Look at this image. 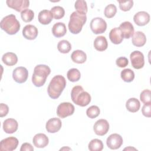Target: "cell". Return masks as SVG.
<instances>
[{
	"label": "cell",
	"mask_w": 151,
	"mask_h": 151,
	"mask_svg": "<svg viewBox=\"0 0 151 151\" xmlns=\"http://www.w3.org/2000/svg\"><path fill=\"white\" fill-rule=\"evenodd\" d=\"M52 14L51 11L44 9L40 11L38 14V21L42 25L49 24L52 20Z\"/></svg>",
	"instance_id": "7402d4cb"
},
{
	"label": "cell",
	"mask_w": 151,
	"mask_h": 151,
	"mask_svg": "<svg viewBox=\"0 0 151 151\" xmlns=\"http://www.w3.org/2000/svg\"><path fill=\"white\" fill-rule=\"evenodd\" d=\"M132 44L137 47L143 46L146 42V37L145 34L142 31H136L134 32L132 38Z\"/></svg>",
	"instance_id": "ffe728a7"
},
{
	"label": "cell",
	"mask_w": 151,
	"mask_h": 151,
	"mask_svg": "<svg viewBox=\"0 0 151 151\" xmlns=\"http://www.w3.org/2000/svg\"><path fill=\"white\" fill-rule=\"evenodd\" d=\"M129 149H134V150H136V149H134V148H133V147L132 148V147H128V148H127H127H125L124 150H129Z\"/></svg>",
	"instance_id": "7bdbcfd3"
},
{
	"label": "cell",
	"mask_w": 151,
	"mask_h": 151,
	"mask_svg": "<svg viewBox=\"0 0 151 151\" xmlns=\"http://www.w3.org/2000/svg\"><path fill=\"white\" fill-rule=\"evenodd\" d=\"M142 112L145 117H150L151 116V104H144L142 109Z\"/></svg>",
	"instance_id": "ab89813d"
},
{
	"label": "cell",
	"mask_w": 151,
	"mask_h": 151,
	"mask_svg": "<svg viewBox=\"0 0 151 151\" xmlns=\"http://www.w3.org/2000/svg\"><path fill=\"white\" fill-rule=\"evenodd\" d=\"M131 63L133 67L135 69H140L143 68L145 64L144 55L139 51H134L130 55Z\"/></svg>",
	"instance_id": "9c48e42d"
},
{
	"label": "cell",
	"mask_w": 151,
	"mask_h": 151,
	"mask_svg": "<svg viewBox=\"0 0 151 151\" xmlns=\"http://www.w3.org/2000/svg\"><path fill=\"white\" fill-rule=\"evenodd\" d=\"M119 8L123 11H129L133 5V1L132 0L130 1H119Z\"/></svg>",
	"instance_id": "74e56055"
},
{
	"label": "cell",
	"mask_w": 151,
	"mask_h": 151,
	"mask_svg": "<svg viewBox=\"0 0 151 151\" xmlns=\"http://www.w3.org/2000/svg\"><path fill=\"white\" fill-rule=\"evenodd\" d=\"M7 6L12 8L17 12H22L27 9L29 5V1L28 0H7Z\"/></svg>",
	"instance_id": "8fae6325"
},
{
	"label": "cell",
	"mask_w": 151,
	"mask_h": 151,
	"mask_svg": "<svg viewBox=\"0 0 151 151\" xmlns=\"http://www.w3.org/2000/svg\"><path fill=\"white\" fill-rule=\"evenodd\" d=\"M18 140L13 136L8 137L1 140L0 150L1 151H12L17 149L18 145Z\"/></svg>",
	"instance_id": "ba28073f"
},
{
	"label": "cell",
	"mask_w": 151,
	"mask_h": 151,
	"mask_svg": "<svg viewBox=\"0 0 151 151\" xmlns=\"http://www.w3.org/2000/svg\"><path fill=\"white\" fill-rule=\"evenodd\" d=\"M120 76L122 79L127 83L132 82L134 78V73L130 68H126L122 71Z\"/></svg>",
	"instance_id": "83f0119b"
},
{
	"label": "cell",
	"mask_w": 151,
	"mask_h": 151,
	"mask_svg": "<svg viewBox=\"0 0 151 151\" xmlns=\"http://www.w3.org/2000/svg\"><path fill=\"white\" fill-rule=\"evenodd\" d=\"M67 76L68 80L71 82H76L80 79L81 74L78 69L71 68L68 71Z\"/></svg>",
	"instance_id": "4dcf8cb0"
},
{
	"label": "cell",
	"mask_w": 151,
	"mask_h": 151,
	"mask_svg": "<svg viewBox=\"0 0 151 151\" xmlns=\"http://www.w3.org/2000/svg\"><path fill=\"white\" fill-rule=\"evenodd\" d=\"M86 21V15L80 14L77 11L73 12L70 17V21L68 25L70 31L73 34L80 33Z\"/></svg>",
	"instance_id": "5b68a950"
},
{
	"label": "cell",
	"mask_w": 151,
	"mask_h": 151,
	"mask_svg": "<svg viewBox=\"0 0 151 151\" xmlns=\"http://www.w3.org/2000/svg\"><path fill=\"white\" fill-rule=\"evenodd\" d=\"M108 43L105 37L99 36L94 41V47L99 51H103L107 48Z\"/></svg>",
	"instance_id": "cb8c5ba5"
},
{
	"label": "cell",
	"mask_w": 151,
	"mask_h": 151,
	"mask_svg": "<svg viewBox=\"0 0 151 151\" xmlns=\"http://www.w3.org/2000/svg\"><path fill=\"white\" fill-rule=\"evenodd\" d=\"M21 151H32L34 150V148L32 145L29 143H24L21 145Z\"/></svg>",
	"instance_id": "b9f144b4"
},
{
	"label": "cell",
	"mask_w": 151,
	"mask_h": 151,
	"mask_svg": "<svg viewBox=\"0 0 151 151\" xmlns=\"http://www.w3.org/2000/svg\"><path fill=\"white\" fill-rule=\"evenodd\" d=\"M151 92L150 90L146 89L142 91L140 96V99L142 103L145 104H151V98H150Z\"/></svg>",
	"instance_id": "8d00e7d4"
},
{
	"label": "cell",
	"mask_w": 151,
	"mask_h": 151,
	"mask_svg": "<svg viewBox=\"0 0 151 151\" xmlns=\"http://www.w3.org/2000/svg\"><path fill=\"white\" fill-rule=\"evenodd\" d=\"M72 101L81 107L87 106L91 101V96L88 93L84 91L81 86H74L71 92Z\"/></svg>",
	"instance_id": "3957f363"
},
{
	"label": "cell",
	"mask_w": 151,
	"mask_h": 151,
	"mask_svg": "<svg viewBox=\"0 0 151 151\" xmlns=\"http://www.w3.org/2000/svg\"><path fill=\"white\" fill-rule=\"evenodd\" d=\"M93 130L97 135L104 136L109 130V122L105 119H99L94 124Z\"/></svg>",
	"instance_id": "4fadbf2b"
},
{
	"label": "cell",
	"mask_w": 151,
	"mask_h": 151,
	"mask_svg": "<svg viewBox=\"0 0 151 151\" xmlns=\"http://www.w3.org/2000/svg\"><path fill=\"white\" fill-rule=\"evenodd\" d=\"M74 106L69 102L60 103L57 109V116L62 119L72 115L74 112Z\"/></svg>",
	"instance_id": "52a82bcc"
},
{
	"label": "cell",
	"mask_w": 151,
	"mask_h": 151,
	"mask_svg": "<svg viewBox=\"0 0 151 151\" xmlns=\"http://www.w3.org/2000/svg\"><path fill=\"white\" fill-rule=\"evenodd\" d=\"M9 111L8 106L4 103H1L0 104V117H2L6 116Z\"/></svg>",
	"instance_id": "60d3db41"
},
{
	"label": "cell",
	"mask_w": 151,
	"mask_h": 151,
	"mask_svg": "<svg viewBox=\"0 0 151 151\" xmlns=\"http://www.w3.org/2000/svg\"><path fill=\"white\" fill-rule=\"evenodd\" d=\"M119 28H120L123 33V37L126 39L130 38L134 34L133 25L131 22L129 21H125L122 22L120 25Z\"/></svg>",
	"instance_id": "44dd1931"
},
{
	"label": "cell",
	"mask_w": 151,
	"mask_h": 151,
	"mask_svg": "<svg viewBox=\"0 0 151 151\" xmlns=\"http://www.w3.org/2000/svg\"><path fill=\"white\" fill-rule=\"evenodd\" d=\"M28 76L27 69L24 67H18L15 68L12 73V77L14 81L18 83H25Z\"/></svg>",
	"instance_id": "30bf717a"
},
{
	"label": "cell",
	"mask_w": 151,
	"mask_h": 151,
	"mask_svg": "<svg viewBox=\"0 0 151 151\" xmlns=\"http://www.w3.org/2000/svg\"><path fill=\"white\" fill-rule=\"evenodd\" d=\"M133 20L137 25L144 26L150 21V15L145 11H140L134 15Z\"/></svg>",
	"instance_id": "9a60e30c"
},
{
	"label": "cell",
	"mask_w": 151,
	"mask_h": 151,
	"mask_svg": "<svg viewBox=\"0 0 151 151\" xmlns=\"http://www.w3.org/2000/svg\"><path fill=\"white\" fill-rule=\"evenodd\" d=\"M66 86L65 78L61 76H54L51 80L47 88L49 96L52 99H58Z\"/></svg>",
	"instance_id": "6da1fadb"
},
{
	"label": "cell",
	"mask_w": 151,
	"mask_h": 151,
	"mask_svg": "<svg viewBox=\"0 0 151 151\" xmlns=\"http://www.w3.org/2000/svg\"><path fill=\"white\" fill-rule=\"evenodd\" d=\"M71 58L73 62L77 64H83L86 61L87 55L83 51L77 50L72 52Z\"/></svg>",
	"instance_id": "484cf974"
},
{
	"label": "cell",
	"mask_w": 151,
	"mask_h": 151,
	"mask_svg": "<svg viewBox=\"0 0 151 151\" xmlns=\"http://www.w3.org/2000/svg\"><path fill=\"white\" fill-rule=\"evenodd\" d=\"M50 73L51 69L48 65L44 64L36 65L32 76L33 84L38 87L42 86L45 84L46 79Z\"/></svg>",
	"instance_id": "7a4b0ae2"
},
{
	"label": "cell",
	"mask_w": 151,
	"mask_h": 151,
	"mask_svg": "<svg viewBox=\"0 0 151 151\" xmlns=\"http://www.w3.org/2000/svg\"><path fill=\"white\" fill-rule=\"evenodd\" d=\"M88 149L90 151H101L103 149V144L101 140L94 139L88 143Z\"/></svg>",
	"instance_id": "f1b7e54d"
},
{
	"label": "cell",
	"mask_w": 151,
	"mask_h": 151,
	"mask_svg": "<svg viewBox=\"0 0 151 151\" xmlns=\"http://www.w3.org/2000/svg\"><path fill=\"white\" fill-rule=\"evenodd\" d=\"M116 64L118 67L120 68H123V67H126L128 65L129 61L127 58L124 57H120L116 60Z\"/></svg>",
	"instance_id": "f35d334b"
},
{
	"label": "cell",
	"mask_w": 151,
	"mask_h": 151,
	"mask_svg": "<svg viewBox=\"0 0 151 151\" xmlns=\"http://www.w3.org/2000/svg\"><path fill=\"white\" fill-rule=\"evenodd\" d=\"M57 48L60 52L66 54L71 50V45L67 40H63L59 41L57 44Z\"/></svg>",
	"instance_id": "f546056e"
},
{
	"label": "cell",
	"mask_w": 151,
	"mask_h": 151,
	"mask_svg": "<svg viewBox=\"0 0 151 151\" xmlns=\"http://www.w3.org/2000/svg\"><path fill=\"white\" fill-rule=\"evenodd\" d=\"M38 34V29L32 25H27L22 29V35L24 37L29 40H33L35 39Z\"/></svg>",
	"instance_id": "2e32d148"
},
{
	"label": "cell",
	"mask_w": 151,
	"mask_h": 151,
	"mask_svg": "<svg viewBox=\"0 0 151 151\" xmlns=\"http://www.w3.org/2000/svg\"><path fill=\"white\" fill-rule=\"evenodd\" d=\"M122 137L117 133H113L110 134L107 139L106 144L108 147L111 149H117L120 147L123 144Z\"/></svg>",
	"instance_id": "7c38bea8"
},
{
	"label": "cell",
	"mask_w": 151,
	"mask_h": 151,
	"mask_svg": "<svg viewBox=\"0 0 151 151\" xmlns=\"http://www.w3.org/2000/svg\"><path fill=\"white\" fill-rule=\"evenodd\" d=\"M62 123L60 119L54 117L49 119L46 123L45 128L48 132L54 133L59 131L61 127Z\"/></svg>",
	"instance_id": "5bb4252c"
},
{
	"label": "cell",
	"mask_w": 151,
	"mask_h": 151,
	"mask_svg": "<svg viewBox=\"0 0 151 151\" xmlns=\"http://www.w3.org/2000/svg\"><path fill=\"white\" fill-rule=\"evenodd\" d=\"M110 41L114 44H119L123 40V35L119 27H115L111 29L109 33Z\"/></svg>",
	"instance_id": "ac0fdd59"
},
{
	"label": "cell",
	"mask_w": 151,
	"mask_h": 151,
	"mask_svg": "<svg viewBox=\"0 0 151 151\" xmlns=\"http://www.w3.org/2000/svg\"><path fill=\"white\" fill-rule=\"evenodd\" d=\"M18 127V122L14 119H7L3 123V129L6 133L11 134L15 132Z\"/></svg>",
	"instance_id": "e0dca14e"
},
{
	"label": "cell",
	"mask_w": 151,
	"mask_h": 151,
	"mask_svg": "<svg viewBox=\"0 0 151 151\" xmlns=\"http://www.w3.org/2000/svg\"><path fill=\"white\" fill-rule=\"evenodd\" d=\"M1 28L9 35H14L20 28L19 22L14 14H9L4 17L0 22Z\"/></svg>",
	"instance_id": "277c9868"
},
{
	"label": "cell",
	"mask_w": 151,
	"mask_h": 151,
	"mask_svg": "<svg viewBox=\"0 0 151 151\" xmlns=\"http://www.w3.org/2000/svg\"><path fill=\"white\" fill-rule=\"evenodd\" d=\"M51 12L53 17L55 19H60L62 18L65 14L64 9L60 6H55L51 8Z\"/></svg>",
	"instance_id": "d6a6232c"
},
{
	"label": "cell",
	"mask_w": 151,
	"mask_h": 151,
	"mask_svg": "<svg viewBox=\"0 0 151 151\" xmlns=\"http://www.w3.org/2000/svg\"><path fill=\"white\" fill-rule=\"evenodd\" d=\"M66 32V27L63 22L55 23L52 28V33L53 35L57 38L63 37Z\"/></svg>",
	"instance_id": "603a6c76"
},
{
	"label": "cell",
	"mask_w": 151,
	"mask_h": 151,
	"mask_svg": "<svg viewBox=\"0 0 151 151\" xmlns=\"http://www.w3.org/2000/svg\"><path fill=\"white\" fill-rule=\"evenodd\" d=\"M2 61L8 66H12L17 63L18 57L15 53L8 52L2 55Z\"/></svg>",
	"instance_id": "d4e9b609"
},
{
	"label": "cell",
	"mask_w": 151,
	"mask_h": 151,
	"mask_svg": "<svg viewBox=\"0 0 151 151\" xmlns=\"http://www.w3.org/2000/svg\"><path fill=\"white\" fill-rule=\"evenodd\" d=\"M32 142L35 147L38 148H44L48 144L49 139L45 134L38 133L33 137Z\"/></svg>",
	"instance_id": "d6986e66"
},
{
	"label": "cell",
	"mask_w": 151,
	"mask_h": 151,
	"mask_svg": "<svg viewBox=\"0 0 151 151\" xmlns=\"http://www.w3.org/2000/svg\"><path fill=\"white\" fill-rule=\"evenodd\" d=\"M74 7L77 10V12L81 14L86 15L88 11V8H87V3L84 0L76 1L75 2Z\"/></svg>",
	"instance_id": "1f68e13d"
},
{
	"label": "cell",
	"mask_w": 151,
	"mask_h": 151,
	"mask_svg": "<svg viewBox=\"0 0 151 151\" xmlns=\"http://www.w3.org/2000/svg\"><path fill=\"white\" fill-rule=\"evenodd\" d=\"M117 12V8L114 4H109L106 6L104 14L106 17L108 18H113Z\"/></svg>",
	"instance_id": "e575fe53"
},
{
	"label": "cell",
	"mask_w": 151,
	"mask_h": 151,
	"mask_svg": "<svg viewBox=\"0 0 151 151\" xmlns=\"http://www.w3.org/2000/svg\"><path fill=\"white\" fill-rule=\"evenodd\" d=\"M21 17L25 22H29L34 17V12L31 9H26L21 12Z\"/></svg>",
	"instance_id": "836d02e7"
},
{
	"label": "cell",
	"mask_w": 151,
	"mask_h": 151,
	"mask_svg": "<svg viewBox=\"0 0 151 151\" xmlns=\"http://www.w3.org/2000/svg\"><path fill=\"white\" fill-rule=\"evenodd\" d=\"M140 107L139 101L136 98H130L128 99L126 103V107L127 110L132 113L137 112Z\"/></svg>",
	"instance_id": "4316f807"
},
{
	"label": "cell",
	"mask_w": 151,
	"mask_h": 151,
	"mask_svg": "<svg viewBox=\"0 0 151 151\" xmlns=\"http://www.w3.org/2000/svg\"><path fill=\"white\" fill-rule=\"evenodd\" d=\"M90 28L95 34H103L107 29V23L103 18L96 17L91 21Z\"/></svg>",
	"instance_id": "8992f818"
},
{
	"label": "cell",
	"mask_w": 151,
	"mask_h": 151,
	"mask_svg": "<svg viewBox=\"0 0 151 151\" xmlns=\"http://www.w3.org/2000/svg\"><path fill=\"white\" fill-rule=\"evenodd\" d=\"M100 113V109L97 106H91L87 109V116L90 119H94L97 117Z\"/></svg>",
	"instance_id": "d590c367"
}]
</instances>
